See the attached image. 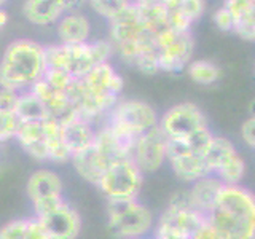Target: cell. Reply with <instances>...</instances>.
Returning a JSON list of instances; mask_svg holds the SVG:
<instances>
[{"label":"cell","instance_id":"obj_34","mask_svg":"<svg viewBox=\"0 0 255 239\" xmlns=\"http://www.w3.org/2000/svg\"><path fill=\"white\" fill-rule=\"evenodd\" d=\"M191 239H222V236L211 227V223L206 220L203 225L195 231V235L191 236Z\"/></svg>","mask_w":255,"mask_h":239},{"label":"cell","instance_id":"obj_4","mask_svg":"<svg viewBox=\"0 0 255 239\" xmlns=\"http://www.w3.org/2000/svg\"><path fill=\"white\" fill-rule=\"evenodd\" d=\"M45 46L30 38H18L6 46L0 59V82L16 91H29L46 72Z\"/></svg>","mask_w":255,"mask_h":239},{"label":"cell","instance_id":"obj_36","mask_svg":"<svg viewBox=\"0 0 255 239\" xmlns=\"http://www.w3.org/2000/svg\"><path fill=\"white\" fill-rule=\"evenodd\" d=\"M251 114H252V117L255 118V99L251 102Z\"/></svg>","mask_w":255,"mask_h":239},{"label":"cell","instance_id":"obj_31","mask_svg":"<svg viewBox=\"0 0 255 239\" xmlns=\"http://www.w3.org/2000/svg\"><path fill=\"white\" fill-rule=\"evenodd\" d=\"M212 19H214L215 26L223 32H233L235 30V18L225 5L220 6L219 10L212 14Z\"/></svg>","mask_w":255,"mask_h":239},{"label":"cell","instance_id":"obj_27","mask_svg":"<svg viewBox=\"0 0 255 239\" xmlns=\"http://www.w3.org/2000/svg\"><path fill=\"white\" fill-rule=\"evenodd\" d=\"M128 3L129 2H126V0H93V2H90L93 10L102 18H106L109 22L115 19L125 10Z\"/></svg>","mask_w":255,"mask_h":239},{"label":"cell","instance_id":"obj_23","mask_svg":"<svg viewBox=\"0 0 255 239\" xmlns=\"http://www.w3.org/2000/svg\"><path fill=\"white\" fill-rule=\"evenodd\" d=\"M45 142L48 148V156L53 163H67L72 159V153L67 148V143L64 140L62 126L53 120H46V132Z\"/></svg>","mask_w":255,"mask_h":239},{"label":"cell","instance_id":"obj_28","mask_svg":"<svg viewBox=\"0 0 255 239\" xmlns=\"http://www.w3.org/2000/svg\"><path fill=\"white\" fill-rule=\"evenodd\" d=\"M43 80H45L48 85H51L53 88H56V90L67 91L69 86L74 83L75 78L72 77L67 70H64V69L48 67L46 72H45V75H43Z\"/></svg>","mask_w":255,"mask_h":239},{"label":"cell","instance_id":"obj_8","mask_svg":"<svg viewBox=\"0 0 255 239\" xmlns=\"http://www.w3.org/2000/svg\"><path fill=\"white\" fill-rule=\"evenodd\" d=\"M143 174L131 159L112 164L102 175L98 188L107 201H134L139 198Z\"/></svg>","mask_w":255,"mask_h":239},{"label":"cell","instance_id":"obj_21","mask_svg":"<svg viewBox=\"0 0 255 239\" xmlns=\"http://www.w3.org/2000/svg\"><path fill=\"white\" fill-rule=\"evenodd\" d=\"M167 163L171 164L174 174L183 182L193 183L206 175H212L209 167L206 164L204 155H182L167 158Z\"/></svg>","mask_w":255,"mask_h":239},{"label":"cell","instance_id":"obj_7","mask_svg":"<svg viewBox=\"0 0 255 239\" xmlns=\"http://www.w3.org/2000/svg\"><path fill=\"white\" fill-rule=\"evenodd\" d=\"M109 230L112 235L123 239H143L153 228V214L134 201H107Z\"/></svg>","mask_w":255,"mask_h":239},{"label":"cell","instance_id":"obj_37","mask_svg":"<svg viewBox=\"0 0 255 239\" xmlns=\"http://www.w3.org/2000/svg\"><path fill=\"white\" fill-rule=\"evenodd\" d=\"M254 13H255V0H254Z\"/></svg>","mask_w":255,"mask_h":239},{"label":"cell","instance_id":"obj_16","mask_svg":"<svg viewBox=\"0 0 255 239\" xmlns=\"http://www.w3.org/2000/svg\"><path fill=\"white\" fill-rule=\"evenodd\" d=\"M46 120L45 121H19L14 139L19 142L22 150L37 161H50L45 142Z\"/></svg>","mask_w":255,"mask_h":239},{"label":"cell","instance_id":"obj_17","mask_svg":"<svg viewBox=\"0 0 255 239\" xmlns=\"http://www.w3.org/2000/svg\"><path fill=\"white\" fill-rule=\"evenodd\" d=\"M59 43L62 45H80L90 42L91 22L88 16L78 10L67 11L56 24Z\"/></svg>","mask_w":255,"mask_h":239},{"label":"cell","instance_id":"obj_13","mask_svg":"<svg viewBox=\"0 0 255 239\" xmlns=\"http://www.w3.org/2000/svg\"><path fill=\"white\" fill-rule=\"evenodd\" d=\"M34 217L40 222L50 239H77L82 230V219L66 199Z\"/></svg>","mask_w":255,"mask_h":239},{"label":"cell","instance_id":"obj_25","mask_svg":"<svg viewBox=\"0 0 255 239\" xmlns=\"http://www.w3.org/2000/svg\"><path fill=\"white\" fill-rule=\"evenodd\" d=\"M235 153H236V148L227 137L214 135L209 147H207V150L204 151V159H206V164L209 167L211 174L214 175L215 171H217L219 167Z\"/></svg>","mask_w":255,"mask_h":239},{"label":"cell","instance_id":"obj_9","mask_svg":"<svg viewBox=\"0 0 255 239\" xmlns=\"http://www.w3.org/2000/svg\"><path fill=\"white\" fill-rule=\"evenodd\" d=\"M166 140H185L207 127L204 114L195 104L182 102L166 110L158 123Z\"/></svg>","mask_w":255,"mask_h":239},{"label":"cell","instance_id":"obj_14","mask_svg":"<svg viewBox=\"0 0 255 239\" xmlns=\"http://www.w3.org/2000/svg\"><path fill=\"white\" fill-rule=\"evenodd\" d=\"M131 161L139 167L142 174L156 172L164 161H167L166 137L159 127H155L153 131L143 134L135 140L131 151Z\"/></svg>","mask_w":255,"mask_h":239},{"label":"cell","instance_id":"obj_22","mask_svg":"<svg viewBox=\"0 0 255 239\" xmlns=\"http://www.w3.org/2000/svg\"><path fill=\"white\" fill-rule=\"evenodd\" d=\"M0 239H50L35 217L18 219L0 227Z\"/></svg>","mask_w":255,"mask_h":239},{"label":"cell","instance_id":"obj_18","mask_svg":"<svg viewBox=\"0 0 255 239\" xmlns=\"http://www.w3.org/2000/svg\"><path fill=\"white\" fill-rule=\"evenodd\" d=\"M223 187L225 185L215 175H206V177L193 182L191 188L188 190L191 207L207 217V214L215 206V201H217Z\"/></svg>","mask_w":255,"mask_h":239},{"label":"cell","instance_id":"obj_35","mask_svg":"<svg viewBox=\"0 0 255 239\" xmlns=\"http://www.w3.org/2000/svg\"><path fill=\"white\" fill-rule=\"evenodd\" d=\"M8 19H10V14H8V11L3 8V2H0V32L5 29Z\"/></svg>","mask_w":255,"mask_h":239},{"label":"cell","instance_id":"obj_20","mask_svg":"<svg viewBox=\"0 0 255 239\" xmlns=\"http://www.w3.org/2000/svg\"><path fill=\"white\" fill-rule=\"evenodd\" d=\"M64 140L67 143L72 156L82 153L86 148H90L96 137V127L93 123L82 118H75L62 126Z\"/></svg>","mask_w":255,"mask_h":239},{"label":"cell","instance_id":"obj_32","mask_svg":"<svg viewBox=\"0 0 255 239\" xmlns=\"http://www.w3.org/2000/svg\"><path fill=\"white\" fill-rule=\"evenodd\" d=\"M180 6L183 14L187 16V19L193 24L196 19L201 18V14L204 13L206 3L201 0H180Z\"/></svg>","mask_w":255,"mask_h":239},{"label":"cell","instance_id":"obj_1","mask_svg":"<svg viewBox=\"0 0 255 239\" xmlns=\"http://www.w3.org/2000/svg\"><path fill=\"white\" fill-rule=\"evenodd\" d=\"M109 42L126 64L142 74L159 72V51L156 38L145 29L135 2H129L115 19L110 21Z\"/></svg>","mask_w":255,"mask_h":239},{"label":"cell","instance_id":"obj_5","mask_svg":"<svg viewBox=\"0 0 255 239\" xmlns=\"http://www.w3.org/2000/svg\"><path fill=\"white\" fill-rule=\"evenodd\" d=\"M45 54L48 67L64 69L74 78H82L96 66L109 62L115 51L109 40H96L80 45H50L45 46Z\"/></svg>","mask_w":255,"mask_h":239},{"label":"cell","instance_id":"obj_29","mask_svg":"<svg viewBox=\"0 0 255 239\" xmlns=\"http://www.w3.org/2000/svg\"><path fill=\"white\" fill-rule=\"evenodd\" d=\"M18 126L19 120L14 112H0V143L14 139Z\"/></svg>","mask_w":255,"mask_h":239},{"label":"cell","instance_id":"obj_26","mask_svg":"<svg viewBox=\"0 0 255 239\" xmlns=\"http://www.w3.org/2000/svg\"><path fill=\"white\" fill-rule=\"evenodd\" d=\"M188 77L198 85H212L220 78V69L211 61H191L187 67Z\"/></svg>","mask_w":255,"mask_h":239},{"label":"cell","instance_id":"obj_2","mask_svg":"<svg viewBox=\"0 0 255 239\" xmlns=\"http://www.w3.org/2000/svg\"><path fill=\"white\" fill-rule=\"evenodd\" d=\"M125 82L110 62H104L90 70L85 77L75 78L67 96L78 118L96 123L109 115L118 104Z\"/></svg>","mask_w":255,"mask_h":239},{"label":"cell","instance_id":"obj_30","mask_svg":"<svg viewBox=\"0 0 255 239\" xmlns=\"http://www.w3.org/2000/svg\"><path fill=\"white\" fill-rule=\"evenodd\" d=\"M18 98L19 91H16L3 82H0V112H13Z\"/></svg>","mask_w":255,"mask_h":239},{"label":"cell","instance_id":"obj_3","mask_svg":"<svg viewBox=\"0 0 255 239\" xmlns=\"http://www.w3.org/2000/svg\"><path fill=\"white\" fill-rule=\"evenodd\" d=\"M207 222L222 239H255V195L241 185H225Z\"/></svg>","mask_w":255,"mask_h":239},{"label":"cell","instance_id":"obj_33","mask_svg":"<svg viewBox=\"0 0 255 239\" xmlns=\"http://www.w3.org/2000/svg\"><path fill=\"white\" fill-rule=\"evenodd\" d=\"M241 135L243 140L247 143L249 147L255 148V118L251 117L249 120H246L241 126Z\"/></svg>","mask_w":255,"mask_h":239},{"label":"cell","instance_id":"obj_10","mask_svg":"<svg viewBox=\"0 0 255 239\" xmlns=\"http://www.w3.org/2000/svg\"><path fill=\"white\" fill-rule=\"evenodd\" d=\"M206 220V215L191 206L167 204L155 227V239H191Z\"/></svg>","mask_w":255,"mask_h":239},{"label":"cell","instance_id":"obj_15","mask_svg":"<svg viewBox=\"0 0 255 239\" xmlns=\"http://www.w3.org/2000/svg\"><path fill=\"white\" fill-rule=\"evenodd\" d=\"M77 2L67 0H27L22 3V16L35 26H51L58 24L67 11L77 10Z\"/></svg>","mask_w":255,"mask_h":239},{"label":"cell","instance_id":"obj_11","mask_svg":"<svg viewBox=\"0 0 255 239\" xmlns=\"http://www.w3.org/2000/svg\"><path fill=\"white\" fill-rule=\"evenodd\" d=\"M159 51V72L179 74L191 62L193 37L191 32H179L169 29L156 38Z\"/></svg>","mask_w":255,"mask_h":239},{"label":"cell","instance_id":"obj_12","mask_svg":"<svg viewBox=\"0 0 255 239\" xmlns=\"http://www.w3.org/2000/svg\"><path fill=\"white\" fill-rule=\"evenodd\" d=\"M26 193L34 206L35 215H38L59 204L64 199L62 179L51 169H38L30 174Z\"/></svg>","mask_w":255,"mask_h":239},{"label":"cell","instance_id":"obj_38","mask_svg":"<svg viewBox=\"0 0 255 239\" xmlns=\"http://www.w3.org/2000/svg\"><path fill=\"white\" fill-rule=\"evenodd\" d=\"M254 74H255V66H254Z\"/></svg>","mask_w":255,"mask_h":239},{"label":"cell","instance_id":"obj_24","mask_svg":"<svg viewBox=\"0 0 255 239\" xmlns=\"http://www.w3.org/2000/svg\"><path fill=\"white\" fill-rule=\"evenodd\" d=\"M13 112L19 121H45L48 120L46 107L30 90L19 93Z\"/></svg>","mask_w":255,"mask_h":239},{"label":"cell","instance_id":"obj_6","mask_svg":"<svg viewBox=\"0 0 255 239\" xmlns=\"http://www.w3.org/2000/svg\"><path fill=\"white\" fill-rule=\"evenodd\" d=\"M106 124L131 148L143 134L158 127L159 118L153 107L139 99L118 101L106 117ZM132 151V150H131Z\"/></svg>","mask_w":255,"mask_h":239},{"label":"cell","instance_id":"obj_19","mask_svg":"<svg viewBox=\"0 0 255 239\" xmlns=\"http://www.w3.org/2000/svg\"><path fill=\"white\" fill-rule=\"evenodd\" d=\"M94 143V142H93ZM72 164H74L75 171L82 179L86 182L93 183V185L98 187V183L101 182L102 175L106 174V171L110 167V164L104 159V156L96 150L94 145L90 148H86L82 153H77L72 156Z\"/></svg>","mask_w":255,"mask_h":239}]
</instances>
